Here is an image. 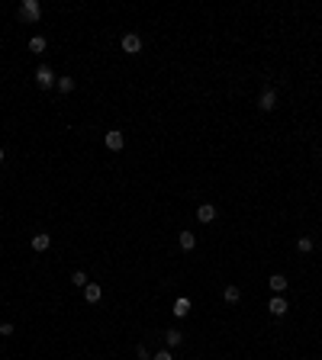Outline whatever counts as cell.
Listing matches in <instances>:
<instances>
[{"label":"cell","instance_id":"obj_1","mask_svg":"<svg viewBox=\"0 0 322 360\" xmlns=\"http://www.w3.org/2000/svg\"><path fill=\"white\" fill-rule=\"evenodd\" d=\"M16 19L20 23H39L42 19V4L39 0H23L20 10H16Z\"/></svg>","mask_w":322,"mask_h":360},{"label":"cell","instance_id":"obj_2","mask_svg":"<svg viewBox=\"0 0 322 360\" xmlns=\"http://www.w3.org/2000/svg\"><path fill=\"white\" fill-rule=\"evenodd\" d=\"M32 77H35V84H39L42 90H52L55 84H58V74H55V71H52L49 65H39V68H35V74H32Z\"/></svg>","mask_w":322,"mask_h":360},{"label":"cell","instance_id":"obj_3","mask_svg":"<svg viewBox=\"0 0 322 360\" xmlns=\"http://www.w3.org/2000/svg\"><path fill=\"white\" fill-rule=\"evenodd\" d=\"M103 145L110 148V151H123V145H126V135H123L119 129H110V132L103 135Z\"/></svg>","mask_w":322,"mask_h":360},{"label":"cell","instance_id":"obj_4","mask_svg":"<svg viewBox=\"0 0 322 360\" xmlns=\"http://www.w3.org/2000/svg\"><path fill=\"white\" fill-rule=\"evenodd\" d=\"M216 215H219V209L213 206V203H200V206H197V222L210 225V222H216Z\"/></svg>","mask_w":322,"mask_h":360},{"label":"cell","instance_id":"obj_5","mask_svg":"<svg viewBox=\"0 0 322 360\" xmlns=\"http://www.w3.org/2000/svg\"><path fill=\"white\" fill-rule=\"evenodd\" d=\"M119 45H123V52H126V55H139V52H142V39H139L136 32H126Z\"/></svg>","mask_w":322,"mask_h":360},{"label":"cell","instance_id":"obj_6","mask_svg":"<svg viewBox=\"0 0 322 360\" xmlns=\"http://www.w3.org/2000/svg\"><path fill=\"white\" fill-rule=\"evenodd\" d=\"M268 312H271L274 318H280V315H287V312H290V303L283 296H274L271 303H268Z\"/></svg>","mask_w":322,"mask_h":360},{"label":"cell","instance_id":"obj_7","mask_svg":"<svg viewBox=\"0 0 322 360\" xmlns=\"http://www.w3.org/2000/svg\"><path fill=\"white\" fill-rule=\"evenodd\" d=\"M268 286H271V290H274V296H283V293H287V290H290V280H287V277H283V273H271V280H268Z\"/></svg>","mask_w":322,"mask_h":360},{"label":"cell","instance_id":"obj_8","mask_svg":"<svg viewBox=\"0 0 322 360\" xmlns=\"http://www.w3.org/2000/svg\"><path fill=\"white\" fill-rule=\"evenodd\" d=\"M274 106H277V93H274L271 87H268V90H261V97H258V110H261V113H271Z\"/></svg>","mask_w":322,"mask_h":360},{"label":"cell","instance_id":"obj_9","mask_svg":"<svg viewBox=\"0 0 322 360\" xmlns=\"http://www.w3.org/2000/svg\"><path fill=\"white\" fill-rule=\"evenodd\" d=\"M49 245H52V235L49 232H35L32 235V251H39V254H42V251H49Z\"/></svg>","mask_w":322,"mask_h":360},{"label":"cell","instance_id":"obj_10","mask_svg":"<svg viewBox=\"0 0 322 360\" xmlns=\"http://www.w3.org/2000/svg\"><path fill=\"white\" fill-rule=\"evenodd\" d=\"M100 296H103V286H100V283H87V286H84V299H87L90 306L100 303Z\"/></svg>","mask_w":322,"mask_h":360},{"label":"cell","instance_id":"obj_11","mask_svg":"<svg viewBox=\"0 0 322 360\" xmlns=\"http://www.w3.org/2000/svg\"><path fill=\"white\" fill-rule=\"evenodd\" d=\"M222 299H225V303H229V306H235L238 299H242V290H238L235 283H229V286H225V290H222Z\"/></svg>","mask_w":322,"mask_h":360},{"label":"cell","instance_id":"obj_12","mask_svg":"<svg viewBox=\"0 0 322 360\" xmlns=\"http://www.w3.org/2000/svg\"><path fill=\"white\" fill-rule=\"evenodd\" d=\"M177 245H181L184 251H194L197 248V235L194 232H181V235H177Z\"/></svg>","mask_w":322,"mask_h":360},{"label":"cell","instance_id":"obj_13","mask_svg":"<svg viewBox=\"0 0 322 360\" xmlns=\"http://www.w3.org/2000/svg\"><path fill=\"white\" fill-rule=\"evenodd\" d=\"M187 312H190V299L187 296L174 299V318H187Z\"/></svg>","mask_w":322,"mask_h":360},{"label":"cell","instance_id":"obj_14","mask_svg":"<svg viewBox=\"0 0 322 360\" xmlns=\"http://www.w3.org/2000/svg\"><path fill=\"white\" fill-rule=\"evenodd\" d=\"M164 344H168V347H181L184 344V334L177 331V328H168V331H164Z\"/></svg>","mask_w":322,"mask_h":360},{"label":"cell","instance_id":"obj_15","mask_svg":"<svg viewBox=\"0 0 322 360\" xmlns=\"http://www.w3.org/2000/svg\"><path fill=\"white\" fill-rule=\"evenodd\" d=\"M45 45H49V42H45V35H32V39H29V52L32 55H42Z\"/></svg>","mask_w":322,"mask_h":360},{"label":"cell","instance_id":"obj_16","mask_svg":"<svg viewBox=\"0 0 322 360\" xmlns=\"http://www.w3.org/2000/svg\"><path fill=\"white\" fill-rule=\"evenodd\" d=\"M313 248H316L313 238H306V235L300 238V242H296V251H300V254H313Z\"/></svg>","mask_w":322,"mask_h":360},{"label":"cell","instance_id":"obj_17","mask_svg":"<svg viewBox=\"0 0 322 360\" xmlns=\"http://www.w3.org/2000/svg\"><path fill=\"white\" fill-rule=\"evenodd\" d=\"M71 283H74V286H81V290H84V286H87L90 280H87V273H84V270H74V273H71Z\"/></svg>","mask_w":322,"mask_h":360},{"label":"cell","instance_id":"obj_18","mask_svg":"<svg viewBox=\"0 0 322 360\" xmlns=\"http://www.w3.org/2000/svg\"><path fill=\"white\" fill-rule=\"evenodd\" d=\"M55 87L62 90V93H71V90H74V77H58V84H55Z\"/></svg>","mask_w":322,"mask_h":360},{"label":"cell","instance_id":"obj_19","mask_svg":"<svg viewBox=\"0 0 322 360\" xmlns=\"http://www.w3.org/2000/svg\"><path fill=\"white\" fill-rule=\"evenodd\" d=\"M136 357H139V360H151V354H148V347H145V344H139V347H136Z\"/></svg>","mask_w":322,"mask_h":360},{"label":"cell","instance_id":"obj_20","mask_svg":"<svg viewBox=\"0 0 322 360\" xmlns=\"http://www.w3.org/2000/svg\"><path fill=\"white\" fill-rule=\"evenodd\" d=\"M10 334H13V325H10V322H4V325H0V338H10Z\"/></svg>","mask_w":322,"mask_h":360},{"label":"cell","instance_id":"obj_21","mask_svg":"<svg viewBox=\"0 0 322 360\" xmlns=\"http://www.w3.org/2000/svg\"><path fill=\"white\" fill-rule=\"evenodd\" d=\"M151 360H174V354H171V351H158V354H155Z\"/></svg>","mask_w":322,"mask_h":360},{"label":"cell","instance_id":"obj_22","mask_svg":"<svg viewBox=\"0 0 322 360\" xmlns=\"http://www.w3.org/2000/svg\"><path fill=\"white\" fill-rule=\"evenodd\" d=\"M4 158H7V151H4V148H0V161H4Z\"/></svg>","mask_w":322,"mask_h":360}]
</instances>
